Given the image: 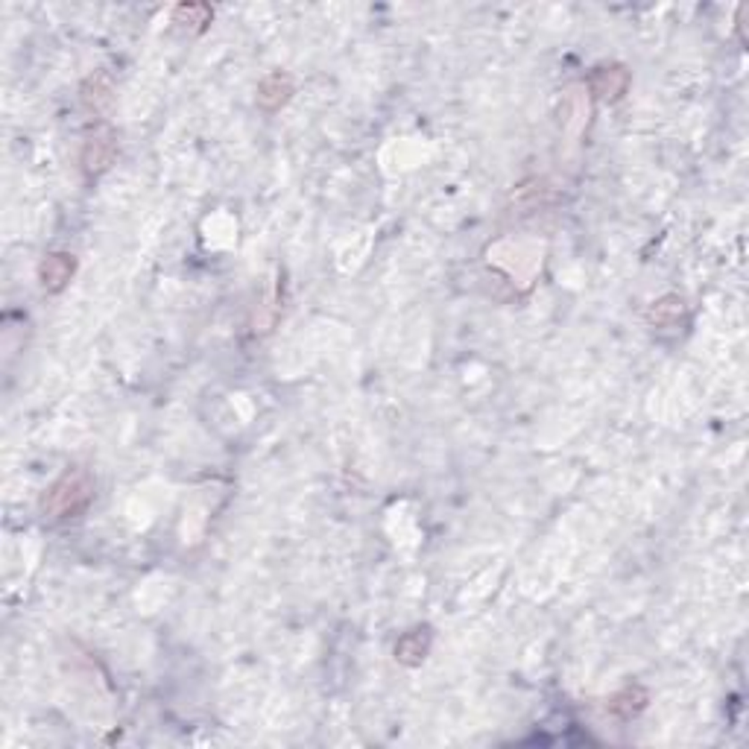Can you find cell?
Returning a JSON list of instances; mask_svg holds the SVG:
<instances>
[{
  "instance_id": "1",
  "label": "cell",
  "mask_w": 749,
  "mask_h": 749,
  "mask_svg": "<svg viewBox=\"0 0 749 749\" xmlns=\"http://www.w3.org/2000/svg\"><path fill=\"white\" fill-rule=\"evenodd\" d=\"M91 501H94L91 474L86 469L73 466L45 489V495H41V512L56 521L77 519V515L88 510Z\"/></svg>"
},
{
  "instance_id": "2",
  "label": "cell",
  "mask_w": 749,
  "mask_h": 749,
  "mask_svg": "<svg viewBox=\"0 0 749 749\" xmlns=\"http://www.w3.org/2000/svg\"><path fill=\"white\" fill-rule=\"evenodd\" d=\"M118 155V135L112 126H100L88 135L86 146H82V171L88 176H100L103 171H109V164Z\"/></svg>"
},
{
  "instance_id": "3",
  "label": "cell",
  "mask_w": 749,
  "mask_h": 749,
  "mask_svg": "<svg viewBox=\"0 0 749 749\" xmlns=\"http://www.w3.org/2000/svg\"><path fill=\"white\" fill-rule=\"evenodd\" d=\"M73 270H77V261L68 252H53L38 267V281L47 293H59L68 287V281L73 279Z\"/></svg>"
},
{
  "instance_id": "4",
  "label": "cell",
  "mask_w": 749,
  "mask_h": 749,
  "mask_svg": "<svg viewBox=\"0 0 749 749\" xmlns=\"http://www.w3.org/2000/svg\"><path fill=\"white\" fill-rule=\"evenodd\" d=\"M627 86H629V71L620 65L597 68L592 77V91L600 100H609V103H615L627 91Z\"/></svg>"
},
{
  "instance_id": "5",
  "label": "cell",
  "mask_w": 749,
  "mask_h": 749,
  "mask_svg": "<svg viewBox=\"0 0 749 749\" xmlns=\"http://www.w3.org/2000/svg\"><path fill=\"white\" fill-rule=\"evenodd\" d=\"M290 94H293V79L287 77V73H270V77H263L261 79V86H258V103L263 105L267 112H276L279 105H284L290 100Z\"/></svg>"
},
{
  "instance_id": "6",
  "label": "cell",
  "mask_w": 749,
  "mask_h": 749,
  "mask_svg": "<svg viewBox=\"0 0 749 749\" xmlns=\"http://www.w3.org/2000/svg\"><path fill=\"white\" fill-rule=\"evenodd\" d=\"M112 100H114V86L109 77H103V73L91 77L86 86H82V103H86L91 112H105L112 105Z\"/></svg>"
},
{
  "instance_id": "7",
  "label": "cell",
  "mask_w": 749,
  "mask_h": 749,
  "mask_svg": "<svg viewBox=\"0 0 749 749\" xmlns=\"http://www.w3.org/2000/svg\"><path fill=\"white\" fill-rule=\"evenodd\" d=\"M428 645H430L428 629H413V632H407V636L395 645V659L404 662V664H419L421 659H425Z\"/></svg>"
},
{
  "instance_id": "8",
  "label": "cell",
  "mask_w": 749,
  "mask_h": 749,
  "mask_svg": "<svg viewBox=\"0 0 749 749\" xmlns=\"http://www.w3.org/2000/svg\"><path fill=\"white\" fill-rule=\"evenodd\" d=\"M645 700H647V694L638 688V685H632V688H624L620 694H615V697H612V703H609V709L615 712V714H620V717H632L636 714L641 705H645Z\"/></svg>"
},
{
  "instance_id": "9",
  "label": "cell",
  "mask_w": 749,
  "mask_h": 749,
  "mask_svg": "<svg viewBox=\"0 0 749 749\" xmlns=\"http://www.w3.org/2000/svg\"><path fill=\"white\" fill-rule=\"evenodd\" d=\"M211 18H214V12H211V6L205 4H182V6H176V12H173V24H196V29H205V24H211Z\"/></svg>"
},
{
  "instance_id": "10",
  "label": "cell",
  "mask_w": 749,
  "mask_h": 749,
  "mask_svg": "<svg viewBox=\"0 0 749 749\" xmlns=\"http://www.w3.org/2000/svg\"><path fill=\"white\" fill-rule=\"evenodd\" d=\"M682 311H685V308H682V299L668 296V299L656 302V308L650 311V320L656 322V325H668V322H673V320H679Z\"/></svg>"
}]
</instances>
